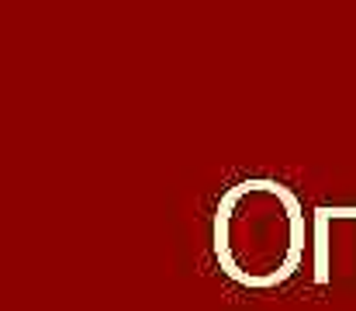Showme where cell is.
Listing matches in <instances>:
<instances>
[{
	"instance_id": "1",
	"label": "cell",
	"mask_w": 356,
	"mask_h": 311,
	"mask_svg": "<svg viewBox=\"0 0 356 311\" xmlns=\"http://www.w3.org/2000/svg\"><path fill=\"white\" fill-rule=\"evenodd\" d=\"M215 260L229 280L249 291L287 284L305 256V214L277 180H242L215 211Z\"/></svg>"
},
{
	"instance_id": "2",
	"label": "cell",
	"mask_w": 356,
	"mask_h": 311,
	"mask_svg": "<svg viewBox=\"0 0 356 311\" xmlns=\"http://www.w3.org/2000/svg\"><path fill=\"white\" fill-rule=\"evenodd\" d=\"M329 211H315V284H329Z\"/></svg>"
}]
</instances>
